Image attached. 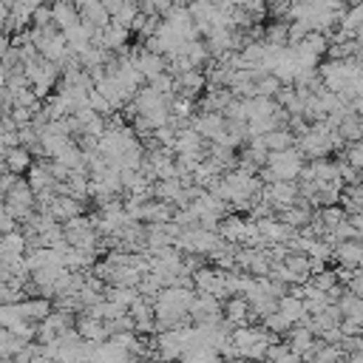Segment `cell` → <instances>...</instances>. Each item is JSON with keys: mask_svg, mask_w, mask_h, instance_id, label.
<instances>
[{"mask_svg": "<svg viewBox=\"0 0 363 363\" xmlns=\"http://www.w3.org/2000/svg\"><path fill=\"white\" fill-rule=\"evenodd\" d=\"M341 332H343V335H363V324H360V321H352V318H343Z\"/></svg>", "mask_w": 363, "mask_h": 363, "instance_id": "obj_36", "label": "cell"}, {"mask_svg": "<svg viewBox=\"0 0 363 363\" xmlns=\"http://www.w3.org/2000/svg\"><path fill=\"white\" fill-rule=\"evenodd\" d=\"M77 332H80L86 341H94V343L111 341V326H108V321L91 318L88 312H80V318H77Z\"/></svg>", "mask_w": 363, "mask_h": 363, "instance_id": "obj_12", "label": "cell"}, {"mask_svg": "<svg viewBox=\"0 0 363 363\" xmlns=\"http://www.w3.org/2000/svg\"><path fill=\"white\" fill-rule=\"evenodd\" d=\"M48 216L54 222L65 225L71 219H77V216H86V204L80 199H74V196H57L51 202V207H48Z\"/></svg>", "mask_w": 363, "mask_h": 363, "instance_id": "obj_10", "label": "cell"}, {"mask_svg": "<svg viewBox=\"0 0 363 363\" xmlns=\"http://www.w3.org/2000/svg\"><path fill=\"white\" fill-rule=\"evenodd\" d=\"M202 88H207V74L202 68H193L187 74L176 77V94L185 97V100H196L202 94Z\"/></svg>", "mask_w": 363, "mask_h": 363, "instance_id": "obj_14", "label": "cell"}, {"mask_svg": "<svg viewBox=\"0 0 363 363\" xmlns=\"http://www.w3.org/2000/svg\"><path fill=\"white\" fill-rule=\"evenodd\" d=\"M162 363H179V360H162Z\"/></svg>", "mask_w": 363, "mask_h": 363, "instance_id": "obj_42", "label": "cell"}, {"mask_svg": "<svg viewBox=\"0 0 363 363\" xmlns=\"http://www.w3.org/2000/svg\"><path fill=\"white\" fill-rule=\"evenodd\" d=\"M26 346H29V341L18 338L15 332H9V329L0 332V355H4V357H12V360H15Z\"/></svg>", "mask_w": 363, "mask_h": 363, "instance_id": "obj_26", "label": "cell"}, {"mask_svg": "<svg viewBox=\"0 0 363 363\" xmlns=\"http://www.w3.org/2000/svg\"><path fill=\"white\" fill-rule=\"evenodd\" d=\"M173 4H176V6H190L193 0H173Z\"/></svg>", "mask_w": 363, "mask_h": 363, "instance_id": "obj_40", "label": "cell"}, {"mask_svg": "<svg viewBox=\"0 0 363 363\" xmlns=\"http://www.w3.org/2000/svg\"><path fill=\"white\" fill-rule=\"evenodd\" d=\"M307 157L298 151V148H289V151H278V154H270V171L278 182H296L301 179V171L307 168L304 162Z\"/></svg>", "mask_w": 363, "mask_h": 363, "instance_id": "obj_3", "label": "cell"}, {"mask_svg": "<svg viewBox=\"0 0 363 363\" xmlns=\"http://www.w3.org/2000/svg\"><path fill=\"white\" fill-rule=\"evenodd\" d=\"M318 216H321V222L326 225V230L332 233L338 225H343L346 219H349V213L343 210V204H329V207H321L318 210Z\"/></svg>", "mask_w": 363, "mask_h": 363, "instance_id": "obj_27", "label": "cell"}, {"mask_svg": "<svg viewBox=\"0 0 363 363\" xmlns=\"http://www.w3.org/2000/svg\"><path fill=\"white\" fill-rule=\"evenodd\" d=\"M136 363H159V360H154V357H142V360H136Z\"/></svg>", "mask_w": 363, "mask_h": 363, "instance_id": "obj_41", "label": "cell"}, {"mask_svg": "<svg viewBox=\"0 0 363 363\" xmlns=\"http://www.w3.org/2000/svg\"><path fill=\"white\" fill-rule=\"evenodd\" d=\"M227 125H230V122H227L225 114H196V117L190 119V128L199 131V136L207 139V142H219V139L225 136Z\"/></svg>", "mask_w": 363, "mask_h": 363, "instance_id": "obj_7", "label": "cell"}, {"mask_svg": "<svg viewBox=\"0 0 363 363\" xmlns=\"http://www.w3.org/2000/svg\"><path fill=\"white\" fill-rule=\"evenodd\" d=\"M360 128H363V117H360Z\"/></svg>", "mask_w": 363, "mask_h": 363, "instance_id": "obj_44", "label": "cell"}, {"mask_svg": "<svg viewBox=\"0 0 363 363\" xmlns=\"http://www.w3.org/2000/svg\"><path fill=\"white\" fill-rule=\"evenodd\" d=\"M346 360L349 363H363V352H352V355H346Z\"/></svg>", "mask_w": 363, "mask_h": 363, "instance_id": "obj_39", "label": "cell"}, {"mask_svg": "<svg viewBox=\"0 0 363 363\" xmlns=\"http://www.w3.org/2000/svg\"><path fill=\"white\" fill-rule=\"evenodd\" d=\"M51 9H54V26H57L60 32H71L74 26L83 23V15H80L77 0H54Z\"/></svg>", "mask_w": 363, "mask_h": 363, "instance_id": "obj_9", "label": "cell"}, {"mask_svg": "<svg viewBox=\"0 0 363 363\" xmlns=\"http://www.w3.org/2000/svg\"><path fill=\"white\" fill-rule=\"evenodd\" d=\"M253 363H264V360H253Z\"/></svg>", "mask_w": 363, "mask_h": 363, "instance_id": "obj_45", "label": "cell"}, {"mask_svg": "<svg viewBox=\"0 0 363 363\" xmlns=\"http://www.w3.org/2000/svg\"><path fill=\"white\" fill-rule=\"evenodd\" d=\"M357 239H360V242H363V233H360V236H357Z\"/></svg>", "mask_w": 363, "mask_h": 363, "instance_id": "obj_43", "label": "cell"}, {"mask_svg": "<svg viewBox=\"0 0 363 363\" xmlns=\"http://www.w3.org/2000/svg\"><path fill=\"white\" fill-rule=\"evenodd\" d=\"M343 159L357 171V173H363V139H357V142H352V145H346V151H343Z\"/></svg>", "mask_w": 363, "mask_h": 363, "instance_id": "obj_31", "label": "cell"}, {"mask_svg": "<svg viewBox=\"0 0 363 363\" xmlns=\"http://www.w3.org/2000/svg\"><path fill=\"white\" fill-rule=\"evenodd\" d=\"M335 258L341 267H349V270H360L363 267V242L360 239H349V242H341L335 247Z\"/></svg>", "mask_w": 363, "mask_h": 363, "instance_id": "obj_16", "label": "cell"}, {"mask_svg": "<svg viewBox=\"0 0 363 363\" xmlns=\"http://www.w3.org/2000/svg\"><path fill=\"white\" fill-rule=\"evenodd\" d=\"M103 6H105V12H108L111 18H117V15L125 9V0H103Z\"/></svg>", "mask_w": 363, "mask_h": 363, "instance_id": "obj_37", "label": "cell"}, {"mask_svg": "<svg viewBox=\"0 0 363 363\" xmlns=\"http://www.w3.org/2000/svg\"><path fill=\"white\" fill-rule=\"evenodd\" d=\"M256 88H258V97H270V100H275V97H278V91L284 88V83H281L275 74H267V77H261V80L256 83Z\"/></svg>", "mask_w": 363, "mask_h": 363, "instance_id": "obj_30", "label": "cell"}, {"mask_svg": "<svg viewBox=\"0 0 363 363\" xmlns=\"http://www.w3.org/2000/svg\"><path fill=\"white\" fill-rule=\"evenodd\" d=\"M278 219H281L284 225H289V227H296V230H304V227H310V225H312L315 213H312L310 207L296 204V207H286V210H281V213H278Z\"/></svg>", "mask_w": 363, "mask_h": 363, "instance_id": "obj_22", "label": "cell"}, {"mask_svg": "<svg viewBox=\"0 0 363 363\" xmlns=\"http://www.w3.org/2000/svg\"><path fill=\"white\" fill-rule=\"evenodd\" d=\"M4 157H6V171L18 173V176H23L34 168V159H32L34 154L29 148H23V145H18V148H12V151H4Z\"/></svg>", "mask_w": 363, "mask_h": 363, "instance_id": "obj_18", "label": "cell"}, {"mask_svg": "<svg viewBox=\"0 0 363 363\" xmlns=\"http://www.w3.org/2000/svg\"><path fill=\"white\" fill-rule=\"evenodd\" d=\"M0 230H4V236L9 233H18V219L6 210V207H0Z\"/></svg>", "mask_w": 363, "mask_h": 363, "instance_id": "obj_34", "label": "cell"}, {"mask_svg": "<svg viewBox=\"0 0 363 363\" xmlns=\"http://www.w3.org/2000/svg\"><path fill=\"white\" fill-rule=\"evenodd\" d=\"M264 363H304V357L289 346V343H272Z\"/></svg>", "mask_w": 363, "mask_h": 363, "instance_id": "obj_25", "label": "cell"}, {"mask_svg": "<svg viewBox=\"0 0 363 363\" xmlns=\"http://www.w3.org/2000/svg\"><path fill=\"white\" fill-rule=\"evenodd\" d=\"M278 312H284L293 324H304L310 315H307V304H304V298H298V296H284L281 301H278Z\"/></svg>", "mask_w": 363, "mask_h": 363, "instance_id": "obj_23", "label": "cell"}, {"mask_svg": "<svg viewBox=\"0 0 363 363\" xmlns=\"http://www.w3.org/2000/svg\"><path fill=\"white\" fill-rule=\"evenodd\" d=\"M312 284L321 289V293H329V289H335L341 281H338V272H335V270H326V267H324L321 272L312 275Z\"/></svg>", "mask_w": 363, "mask_h": 363, "instance_id": "obj_32", "label": "cell"}, {"mask_svg": "<svg viewBox=\"0 0 363 363\" xmlns=\"http://www.w3.org/2000/svg\"><path fill=\"white\" fill-rule=\"evenodd\" d=\"M293 321H289L284 312H272L270 318H264V329L267 332H272V335H289V332H293Z\"/></svg>", "mask_w": 363, "mask_h": 363, "instance_id": "obj_29", "label": "cell"}, {"mask_svg": "<svg viewBox=\"0 0 363 363\" xmlns=\"http://www.w3.org/2000/svg\"><path fill=\"white\" fill-rule=\"evenodd\" d=\"M131 60H133V65L142 71V77L148 80V83H154L157 77H162L165 71H168V57L154 54L148 48H133L131 51Z\"/></svg>", "mask_w": 363, "mask_h": 363, "instance_id": "obj_5", "label": "cell"}, {"mask_svg": "<svg viewBox=\"0 0 363 363\" xmlns=\"http://www.w3.org/2000/svg\"><path fill=\"white\" fill-rule=\"evenodd\" d=\"M264 199L281 213L286 207H296L301 199V187L296 182H275V185H264Z\"/></svg>", "mask_w": 363, "mask_h": 363, "instance_id": "obj_6", "label": "cell"}, {"mask_svg": "<svg viewBox=\"0 0 363 363\" xmlns=\"http://www.w3.org/2000/svg\"><path fill=\"white\" fill-rule=\"evenodd\" d=\"M346 222H349V225L357 230V236L363 233V213H349V219H346Z\"/></svg>", "mask_w": 363, "mask_h": 363, "instance_id": "obj_38", "label": "cell"}, {"mask_svg": "<svg viewBox=\"0 0 363 363\" xmlns=\"http://www.w3.org/2000/svg\"><path fill=\"white\" fill-rule=\"evenodd\" d=\"M253 318V307L244 296H233L225 301V321L236 329V326H247V321Z\"/></svg>", "mask_w": 363, "mask_h": 363, "instance_id": "obj_15", "label": "cell"}, {"mask_svg": "<svg viewBox=\"0 0 363 363\" xmlns=\"http://www.w3.org/2000/svg\"><path fill=\"white\" fill-rule=\"evenodd\" d=\"M4 207L15 216V219L18 222H29L32 219V216L37 213V193L32 190V185H29V179H23L20 176V182L4 196Z\"/></svg>", "mask_w": 363, "mask_h": 363, "instance_id": "obj_2", "label": "cell"}, {"mask_svg": "<svg viewBox=\"0 0 363 363\" xmlns=\"http://www.w3.org/2000/svg\"><path fill=\"white\" fill-rule=\"evenodd\" d=\"M105 298L114 301V304H119V307H125V310H131V307L139 304L145 296L139 293V286H108V289H105Z\"/></svg>", "mask_w": 363, "mask_h": 363, "instance_id": "obj_24", "label": "cell"}, {"mask_svg": "<svg viewBox=\"0 0 363 363\" xmlns=\"http://www.w3.org/2000/svg\"><path fill=\"white\" fill-rule=\"evenodd\" d=\"M23 71H26V77H29V83H32V88H34V94L40 100H46L54 91L57 77H60V65L57 62H48L43 54L34 57V60H26L23 62Z\"/></svg>", "mask_w": 363, "mask_h": 363, "instance_id": "obj_1", "label": "cell"}, {"mask_svg": "<svg viewBox=\"0 0 363 363\" xmlns=\"http://www.w3.org/2000/svg\"><path fill=\"white\" fill-rule=\"evenodd\" d=\"M26 253H29V239L23 233L4 236V244H0V261H15V258H23Z\"/></svg>", "mask_w": 363, "mask_h": 363, "instance_id": "obj_19", "label": "cell"}, {"mask_svg": "<svg viewBox=\"0 0 363 363\" xmlns=\"http://www.w3.org/2000/svg\"><path fill=\"white\" fill-rule=\"evenodd\" d=\"M77 6H80V15H83V23L94 26L97 32H103L114 23V18L103 6V0H77Z\"/></svg>", "mask_w": 363, "mask_h": 363, "instance_id": "obj_11", "label": "cell"}, {"mask_svg": "<svg viewBox=\"0 0 363 363\" xmlns=\"http://www.w3.org/2000/svg\"><path fill=\"white\" fill-rule=\"evenodd\" d=\"M131 357H133V355H131L125 346L114 343V341L100 343L97 352H94V363H131Z\"/></svg>", "mask_w": 363, "mask_h": 363, "instance_id": "obj_21", "label": "cell"}, {"mask_svg": "<svg viewBox=\"0 0 363 363\" xmlns=\"http://www.w3.org/2000/svg\"><path fill=\"white\" fill-rule=\"evenodd\" d=\"M20 310H23V315H26V321H32V324H43V321L54 312V304H51V298L34 296V298H26V301L20 304Z\"/></svg>", "mask_w": 363, "mask_h": 363, "instance_id": "obj_17", "label": "cell"}, {"mask_svg": "<svg viewBox=\"0 0 363 363\" xmlns=\"http://www.w3.org/2000/svg\"><path fill=\"white\" fill-rule=\"evenodd\" d=\"M26 179H29V185H32V190L37 193V196H43V193H57V179H54V173L48 171V162H34V168L26 173Z\"/></svg>", "mask_w": 363, "mask_h": 363, "instance_id": "obj_13", "label": "cell"}, {"mask_svg": "<svg viewBox=\"0 0 363 363\" xmlns=\"http://www.w3.org/2000/svg\"><path fill=\"white\" fill-rule=\"evenodd\" d=\"M264 145H267V151H270V154H278V151H289V148H296L298 139H296V133L289 131V128H275V131L264 133Z\"/></svg>", "mask_w": 363, "mask_h": 363, "instance_id": "obj_20", "label": "cell"}, {"mask_svg": "<svg viewBox=\"0 0 363 363\" xmlns=\"http://www.w3.org/2000/svg\"><path fill=\"white\" fill-rule=\"evenodd\" d=\"M286 343L293 346L304 360H312L324 341H318V335H315L307 324H296V326H293V332H289V341H286Z\"/></svg>", "mask_w": 363, "mask_h": 363, "instance_id": "obj_8", "label": "cell"}, {"mask_svg": "<svg viewBox=\"0 0 363 363\" xmlns=\"http://www.w3.org/2000/svg\"><path fill=\"white\" fill-rule=\"evenodd\" d=\"M352 296H357V298H363V267L360 270H355V278H352V284L346 286Z\"/></svg>", "mask_w": 363, "mask_h": 363, "instance_id": "obj_35", "label": "cell"}, {"mask_svg": "<svg viewBox=\"0 0 363 363\" xmlns=\"http://www.w3.org/2000/svg\"><path fill=\"white\" fill-rule=\"evenodd\" d=\"M338 307H341L343 318H352V321H360V324H363V298L352 296L349 289H346V293H343V298L338 301Z\"/></svg>", "mask_w": 363, "mask_h": 363, "instance_id": "obj_28", "label": "cell"}, {"mask_svg": "<svg viewBox=\"0 0 363 363\" xmlns=\"http://www.w3.org/2000/svg\"><path fill=\"white\" fill-rule=\"evenodd\" d=\"M62 230H65V242H68L71 247L94 253L97 233H100V230H97V225H94V219H88V216H77V219L65 222V225H62Z\"/></svg>", "mask_w": 363, "mask_h": 363, "instance_id": "obj_4", "label": "cell"}, {"mask_svg": "<svg viewBox=\"0 0 363 363\" xmlns=\"http://www.w3.org/2000/svg\"><path fill=\"white\" fill-rule=\"evenodd\" d=\"M88 105H91V108H94L100 117H108V114H114V105H111V103H108V100H105V97H103L97 88L91 91V97H88Z\"/></svg>", "mask_w": 363, "mask_h": 363, "instance_id": "obj_33", "label": "cell"}]
</instances>
